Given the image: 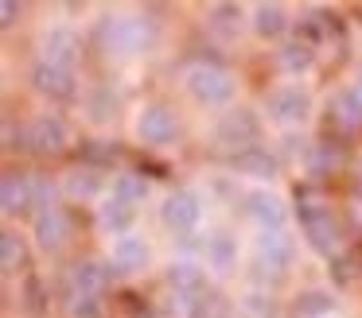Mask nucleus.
<instances>
[{
    "mask_svg": "<svg viewBox=\"0 0 362 318\" xmlns=\"http://www.w3.org/2000/svg\"><path fill=\"white\" fill-rule=\"evenodd\" d=\"M187 90L203 105H226L234 97V74L222 66H211V62H199L187 70Z\"/></svg>",
    "mask_w": 362,
    "mask_h": 318,
    "instance_id": "3",
    "label": "nucleus"
},
{
    "mask_svg": "<svg viewBox=\"0 0 362 318\" xmlns=\"http://www.w3.org/2000/svg\"><path fill=\"white\" fill-rule=\"evenodd\" d=\"M110 113H113V93H110V90H102L94 101H90V116H94V121H105Z\"/></svg>",
    "mask_w": 362,
    "mask_h": 318,
    "instance_id": "32",
    "label": "nucleus"
},
{
    "mask_svg": "<svg viewBox=\"0 0 362 318\" xmlns=\"http://www.w3.org/2000/svg\"><path fill=\"white\" fill-rule=\"evenodd\" d=\"M242 314L245 318H273V299L269 295H261V291H250V295H242Z\"/></svg>",
    "mask_w": 362,
    "mask_h": 318,
    "instance_id": "30",
    "label": "nucleus"
},
{
    "mask_svg": "<svg viewBox=\"0 0 362 318\" xmlns=\"http://www.w3.org/2000/svg\"><path fill=\"white\" fill-rule=\"evenodd\" d=\"M24 140H28V147H32V152L55 155V152H63V147H66V124L59 121V116L43 113V116H35V121L28 124Z\"/></svg>",
    "mask_w": 362,
    "mask_h": 318,
    "instance_id": "7",
    "label": "nucleus"
},
{
    "mask_svg": "<svg viewBox=\"0 0 362 318\" xmlns=\"http://www.w3.org/2000/svg\"><path fill=\"white\" fill-rule=\"evenodd\" d=\"M160 217H164V225L172 233H191L199 225V217H203V202H199L195 190H175L160 206Z\"/></svg>",
    "mask_w": 362,
    "mask_h": 318,
    "instance_id": "6",
    "label": "nucleus"
},
{
    "mask_svg": "<svg viewBox=\"0 0 362 318\" xmlns=\"http://www.w3.org/2000/svg\"><path fill=\"white\" fill-rule=\"evenodd\" d=\"M214 140L226 144V147H238V155H242V152H250V147H257L261 121L250 113V109H230V113L214 124Z\"/></svg>",
    "mask_w": 362,
    "mask_h": 318,
    "instance_id": "4",
    "label": "nucleus"
},
{
    "mask_svg": "<svg viewBox=\"0 0 362 318\" xmlns=\"http://www.w3.org/2000/svg\"><path fill=\"white\" fill-rule=\"evenodd\" d=\"M113 279V264H102V260H78L71 268V283H74V291H90V295H98L105 283Z\"/></svg>",
    "mask_w": 362,
    "mask_h": 318,
    "instance_id": "15",
    "label": "nucleus"
},
{
    "mask_svg": "<svg viewBox=\"0 0 362 318\" xmlns=\"http://www.w3.org/2000/svg\"><path fill=\"white\" fill-rule=\"evenodd\" d=\"M308 109H312V101H308V93L300 85H281V90L269 93V116H276L281 124L304 121Z\"/></svg>",
    "mask_w": 362,
    "mask_h": 318,
    "instance_id": "9",
    "label": "nucleus"
},
{
    "mask_svg": "<svg viewBox=\"0 0 362 318\" xmlns=\"http://www.w3.org/2000/svg\"><path fill=\"white\" fill-rule=\"evenodd\" d=\"M203 256H206V268H214L218 276H226V271L238 264V245H234V237H230V233H214V237H206Z\"/></svg>",
    "mask_w": 362,
    "mask_h": 318,
    "instance_id": "17",
    "label": "nucleus"
},
{
    "mask_svg": "<svg viewBox=\"0 0 362 318\" xmlns=\"http://www.w3.org/2000/svg\"><path fill=\"white\" fill-rule=\"evenodd\" d=\"M98 144H102V140H94V144L86 147L90 159H113V147H98Z\"/></svg>",
    "mask_w": 362,
    "mask_h": 318,
    "instance_id": "34",
    "label": "nucleus"
},
{
    "mask_svg": "<svg viewBox=\"0 0 362 318\" xmlns=\"http://www.w3.org/2000/svg\"><path fill=\"white\" fill-rule=\"evenodd\" d=\"M168 287H172V291H203L206 276H203V268H199V264L180 260V264H172V268H168Z\"/></svg>",
    "mask_w": 362,
    "mask_h": 318,
    "instance_id": "21",
    "label": "nucleus"
},
{
    "mask_svg": "<svg viewBox=\"0 0 362 318\" xmlns=\"http://www.w3.org/2000/svg\"><path fill=\"white\" fill-rule=\"evenodd\" d=\"M66 237H71V221H66V214L59 206L35 214V245H40L43 252H59V248L66 245Z\"/></svg>",
    "mask_w": 362,
    "mask_h": 318,
    "instance_id": "10",
    "label": "nucleus"
},
{
    "mask_svg": "<svg viewBox=\"0 0 362 318\" xmlns=\"http://www.w3.org/2000/svg\"><path fill=\"white\" fill-rule=\"evenodd\" d=\"M245 214H250L253 221H261V229H281L288 209H284V202L276 198V194L253 190V194H245Z\"/></svg>",
    "mask_w": 362,
    "mask_h": 318,
    "instance_id": "11",
    "label": "nucleus"
},
{
    "mask_svg": "<svg viewBox=\"0 0 362 318\" xmlns=\"http://www.w3.org/2000/svg\"><path fill=\"white\" fill-rule=\"evenodd\" d=\"M335 113H339V124H343V128H358V124H362V105L354 101V93H351V90L339 93Z\"/></svg>",
    "mask_w": 362,
    "mask_h": 318,
    "instance_id": "29",
    "label": "nucleus"
},
{
    "mask_svg": "<svg viewBox=\"0 0 362 318\" xmlns=\"http://www.w3.org/2000/svg\"><path fill=\"white\" fill-rule=\"evenodd\" d=\"M292 256H296V240L284 229H261V237L253 240V268L269 283L284 279V271L292 268Z\"/></svg>",
    "mask_w": 362,
    "mask_h": 318,
    "instance_id": "2",
    "label": "nucleus"
},
{
    "mask_svg": "<svg viewBox=\"0 0 362 318\" xmlns=\"http://www.w3.org/2000/svg\"><path fill=\"white\" fill-rule=\"evenodd\" d=\"M32 82H35V90L47 93V97H74V74H71V70L51 66V62H43V59L35 62Z\"/></svg>",
    "mask_w": 362,
    "mask_h": 318,
    "instance_id": "12",
    "label": "nucleus"
},
{
    "mask_svg": "<svg viewBox=\"0 0 362 318\" xmlns=\"http://www.w3.org/2000/svg\"><path fill=\"white\" fill-rule=\"evenodd\" d=\"M78 54H82V39L74 35L71 27H55V31H47V35H43V62H51V66L71 70V74H74Z\"/></svg>",
    "mask_w": 362,
    "mask_h": 318,
    "instance_id": "8",
    "label": "nucleus"
},
{
    "mask_svg": "<svg viewBox=\"0 0 362 318\" xmlns=\"http://www.w3.org/2000/svg\"><path fill=\"white\" fill-rule=\"evenodd\" d=\"M234 171H242V175H253V178H273L276 171H281V159H276L269 147H250V152L234 155Z\"/></svg>",
    "mask_w": 362,
    "mask_h": 318,
    "instance_id": "16",
    "label": "nucleus"
},
{
    "mask_svg": "<svg viewBox=\"0 0 362 318\" xmlns=\"http://www.w3.org/2000/svg\"><path fill=\"white\" fill-rule=\"evenodd\" d=\"M129 225H133V206H129L125 198H105L102 206H98V229L102 233H113V237H125Z\"/></svg>",
    "mask_w": 362,
    "mask_h": 318,
    "instance_id": "14",
    "label": "nucleus"
},
{
    "mask_svg": "<svg viewBox=\"0 0 362 318\" xmlns=\"http://www.w3.org/2000/svg\"><path fill=\"white\" fill-rule=\"evenodd\" d=\"M335 163H339V152H331V147H320V155L312 159V171L320 175L323 167H335Z\"/></svg>",
    "mask_w": 362,
    "mask_h": 318,
    "instance_id": "33",
    "label": "nucleus"
},
{
    "mask_svg": "<svg viewBox=\"0 0 362 318\" xmlns=\"http://www.w3.org/2000/svg\"><path fill=\"white\" fill-rule=\"evenodd\" d=\"M66 314L71 318H102V299L90 291H71L66 299Z\"/></svg>",
    "mask_w": 362,
    "mask_h": 318,
    "instance_id": "25",
    "label": "nucleus"
},
{
    "mask_svg": "<svg viewBox=\"0 0 362 318\" xmlns=\"http://www.w3.org/2000/svg\"><path fill=\"white\" fill-rule=\"evenodd\" d=\"M168 314L172 318H206V295L203 291H172L168 295Z\"/></svg>",
    "mask_w": 362,
    "mask_h": 318,
    "instance_id": "20",
    "label": "nucleus"
},
{
    "mask_svg": "<svg viewBox=\"0 0 362 318\" xmlns=\"http://www.w3.org/2000/svg\"><path fill=\"white\" fill-rule=\"evenodd\" d=\"M276 62H281V70H288V74H300V70L312 66V51H308L304 43H288L276 51Z\"/></svg>",
    "mask_w": 362,
    "mask_h": 318,
    "instance_id": "24",
    "label": "nucleus"
},
{
    "mask_svg": "<svg viewBox=\"0 0 362 318\" xmlns=\"http://www.w3.org/2000/svg\"><path fill=\"white\" fill-rule=\"evenodd\" d=\"M110 264H113V271H141L144 264H148V245H144V237H133V233L117 237Z\"/></svg>",
    "mask_w": 362,
    "mask_h": 318,
    "instance_id": "13",
    "label": "nucleus"
},
{
    "mask_svg": "<svg viewBox=\"0 0 362 318\" xmlns=\"http://www.w3.org/2000/svg\"><path fill=\"white\" fill-rule=\"evenodd\" d=\"M113 194H117V198H125L129 206H133V202H144V198H148V183H144L141 175H117Z\"/></svg>",
    "mask_w": 362,
    "mask_h": 318,
    "instance_id": "28",
    "label": "nucleus"
},
{
    "mask_svg": "<svg viewBox=\"0 0 362 318\" xmlns=\"http://www.w3.org/2000/svg\"><path fill=\"white\" fill-rule=\"evenodd\" d=\"M331 307H335V299H331L327 291H308V295H300L296 314L300 318H320V314H327Z\"/></svg>",
    "mask_w": 362,
    "mask_h": 318,
    "instance_id": "27",
    "label": "nucleus"
},
{
    "mask_svg": "<svg viewBox=\"0 0 362 318\" xmlns=\"http://www.w3.org/2000/svg\"><path fill=\"white\" fill-rule=\"evenodd\" d=\"M98 43L110 54H144L156 47V23L144 20V16H105L98 23Z\"/></svg>",
    "mask_w": 362,
    "mask_h": 318,
    "instance_id": "1",
    "label": "nucleus"
},
{
    "mask_svg": "<svg viewBox=\"0 0 362 318\" xmlns=\"http://www.w3.org/2000/svg\"><path fill=\"white\" fill-rule=\"evenodd\" d=\"M0 12H4V23H16L20 4H16V0H4V4H0Z\"/></svg>",
    "mask_w": 362,
    "mask_h": 318,
    "instance_id": "35",
    "label": "nucleus"
},
{
    "mask_svg": "<svg viewBox=\"0 0 362 318\" xmlns=\"http://www.w3.org/2000/svg\"><path fill=\"white\" fill-rule=\"evenodd\" d=\"M304 233H308V245H312L320 256H331L339 248V225L331 221V214L312 217V221L304 225Z\"/></svg>",
    "mask_w": 362,
    "mask_h": 318,
    "instance_id": "19",
    "label": "nucleus"
},
{
    "mask_svg": "<svg viewBox=\"0 0 362 318\" xmlns=\"http://www.w3.org/2000/svg\"><path fill=\"white\" fill-rule=\"evenodd\" d=\"M175 132H180V124H175V113L168 105H144L141 116H136V136H141L148 147L172 144Z\"/></svg>",
    "mask_w": 362,
    "mask_h": 318,
    "instance_id": "5",
    "label": "nucleus"
},
{
    "mask_svg": "<svg viewBox=\"0 0 362 318\" xmlns=\"http://www.w3.org/2000/svg\"><path fill=\"white\" fill-rule=\"evenodd\" d=\"M98 186H102V175H98L94 167H78L66 175V194L71 198H94Z\"/></svg>",
    "mask_w": 362,
    "mask_h": 318,
    "instance_id": "23",
    "label": "nucleus"
},
{
    "mask_svg": "<svg viewBox=\"0 0 362 318\" xmlns=\"http://www.w3.org/2000/svg\"><path fill=\"white\" fill-rule=\"evenodd\" d=\"M253 31H257L261 39H276L284 31V8L281 4H257V12H253Z\"/></svg>",
    "mask_w": 362,
    "mask_h": 318,
    "instance_id": "22",
    "label": "nucleus"
},
{
    "mask_svg": "<svg viewBox=\"0 0 362 318\" xmlns=\"http://www.w3.org/2000/svg\"><path fill=\"white\" fill-rule=\"evenodd\" d=\"M351 93H354V101H358V105H362V78H358V82L351 85Z\"/></svg>",
    "mask_w": 362,
    "mask_h": 318,
    "instance_id": "36",
    "label": "nucleus"
},
{
    "mask_svg": "<svg viewBox=\"0 0 362 318\" xmlns=\"http://www.w3.org/2000/svg\"><path fill=\"white\" fill-rule=\"evenodd\" d=\"M0 202H4V214L16 217L20 209L32 206V178L24 175H4V183H0Z\"/></svg>",
    "mask_w": 362,
    "mask_h": 318,
    "instance_id": "18",
    "label": "nucleus"
},
{
    "mask_svg": "<svg viewBox=\"0 0 362 318\" xmlns=\"http://www.w3.org/2000/svg\"><path fill=\"white\" fill-rule=\"evenodd\" d=\"M0 260H4V271H20L24 268V240L16 237V233H4L0 237Z\"/></svg>",
    "mask_w": 362,
    "mask_h": 318,
    "instance_id": "26",
    "label": "nucleus"
},
{
    "mask_svg": "<svg viewBox=\"0 0 362 318\" xmlns=\"http://www.w3.org/2000/svg\"><path fill=\"white\" fill-rule=\"evenodd\" d=\"M51 183L47 178H32V206H35V214H43V209H55V202H51Z\"/></svg>",
    "mask_w": 362,
    "mask_h": 318,
    "instance_id": "31",
    "label": "nucleus"
}]
</instances>
